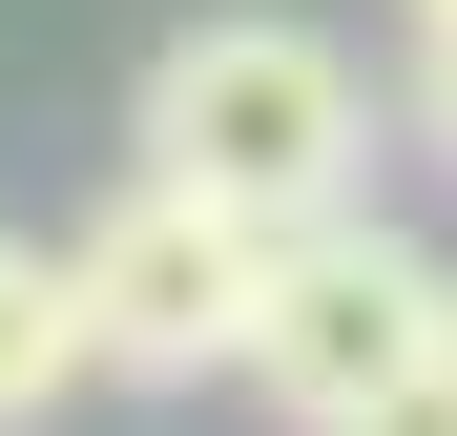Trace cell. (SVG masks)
<instances>
[{
	"label": "cell",
	"instance_id": "6da1fadb",
	"mask_svg": "<svg viewBox=\"0 0 457 436\" xmlns=\"http://www.w3.org/2000/svg\"><path fill=\"white\" fill-rule=\"evenodd\" d=\"M125 167L250 208V229H312V208L374 187V84H353V42L270 21V0H228V21L145 42V84H125Z\"/></svg>",
	"mask_w": 457,
	"mask_h": 436
},
{
	"label": "cell",
	"instance_id": "7a4b0ae2",
	"mask_svg": "<svg viewBox=\"0 0 457 436\" xmlns=\"http://www.w3.org/2000/svg\"><path fill=\"white\" fill-rule=\"evenodd\" d=\"M457 333V270L416 229H374V208H312V229H270V291H250V395L291 436H333L353 395H395L416 353Z\"/></svg>",
	"mask_w": 457,
	"mask_h": 436
},
{
	"label": "cell",
	"instance_id": "3957f363",
	"mask_svg": "<svg viewBox=\"0 0 457 436\" xmlns=\"http://www.w3.org/2000/svg\"><path fill=\"white\" fill-rule=\"evenodd\" d=\"M62 270H84V333H104L125 395H208V374H250V291H270V229H250V208L125 167V208H104Z\"/></svg>",
	"mask_w": 457,
	"mask_h": 436
},
{
	"label": "cell",
	"instance_id": "277c9868",
	"mask_svg": "<svg viewBox=\"0 0 457 436\" xmlns=\"http://www.w3.org/2000/svg\"><path fill=\"white\" fill-rule=\"evenodd\" d=\"M84 374H104V333H84V270H62L42 229H0V436H42Z\"/></svg>",
	"mask_w": 457,
	"mask_h": 436
},
{
	"label": "cell",
	"instance_id": "5b68a950",
	"mask_svg": "<svg viewBox=\"0 0 457 436\" xmlns=\"http://www.w3.org/2000/svg\"><path fill=\"white\" fill-rule=\"evenodd\" d=\"M333 436H457V333H436V353H416V374H395V395H353V415H333Z\"/></svg>",
	"mask_w": 457,
	"mask_h": 436
},
{
	"label": "cell",
	"instance_id": "8992f818",
	"mask_svg": "<svg viewBox=\"0 0 457 436\" xmlns=\"http://www.w3.org/2000/svg\"><path fill=\"white\" fill-rule=\"evenodd\" d=\"M395 125H416L436 167H457V42H416V84H395Z\"/></svg>",
	"mask_w": 457,
	"mask_h": 436
},
{
	"label": "cell",
	"instance_id": "52a82bcc",
	"mask_svg": "<svg viewBox=\"0 0 457 436\" xmlns=\"http://www.w3.org/2000/svg\"><path fill=\"white\" fill-rule=\"evenodd\" d=\"M395 21H416V42H457V0H395Z\"/></svg>",
	"mask_w": 457,
	"mask_h": 436
}]
</instances>
